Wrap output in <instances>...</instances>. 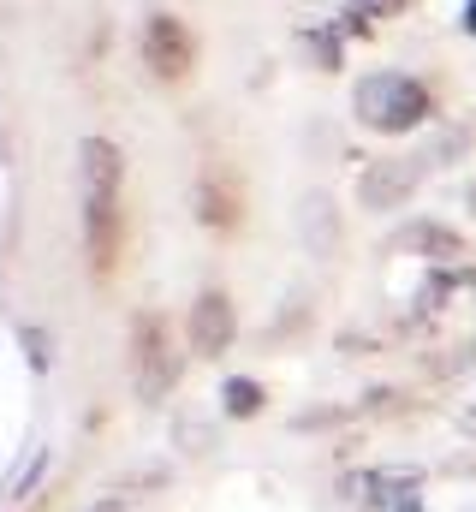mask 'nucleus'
<instances>
[{
    "label": "nucleus",
    "instance_id": "1",
    "mask_svg": "<svg viewBox=\"0 0 476 512\" xmlns=\"http://www.w3.org/2000/svg\"><path fill=\"white\" fill-rule=\"evenodd\" d=\"M352 108L369 131H411L429 120V90L405 72H369V78H357Z\"/></svg>",
    "mask_w": 476,
    "mask_h": 512
},
{
    "label": "nucleus",
    "instance_id": "2",
    "mask_svg": "<svg viewBox=\"0 0 476 512\" xmlns=\"http://www.w3.org/2000/svg\"><path fill=\"white\" fill-rule=\"evenodd\" d=\"M417 185H423V155H387V161H369V167H363L357 203H363L369 215H387V209H405Z\"/></svg>",
    "mask_w": 476,
    "mask_h": 512
},
{
    "label": "nucleus",
    "instance_id": "3",
    "mask_svg": "<svg viewBox=\"0 0 476 512\" xmlns=\"http://www.w3.org/2000/svg\"><path fill=\"white\" fill-rule=\"evenodd\" d=\"M298 233H304V251L310 256H334L340 251V209L328 191H310L298 203Z\"/></svg>",
    "mask_w": 476,
    "mask_h": 512
},
{
    "label": "nucleus",
    "instance_id": "4",
    "mask_svg": "<svg viewBox=\"0 0 476 512\" xmlns=\"http://www.w3.org/2000/svg\"><path fill=\"white\" fill-rule=\"evenodd\" d=\"M191 340H197L203 358H221V352L233 346V304H227L221 292H209V298L191 310Z\"/></svg>",
    "mask_w": 476,
    "mask_h": 512
},
{
    "label": "nucleus",
    "instance_id": "5",
    "mask_svg": "<svg viewBox=\"0 0 476 512\" xmlns=\"http://www.w3.org/2000/svg\"><path fill=\"white\" fill-rule=\"evenodd\" d=\"M399 251H423V256H441V262H453V256H465V239L453 233V227H435V221H411L399 239H393Z\"/></svg>",
    "mask_w": 476,
    "mask_h": 512
},
{
    "label": "nucleus",
    "instance_id": "6",
    "mask_svg": "<svg viewBox=\"0 0 476 512\" xmlns=\"http://www.w3.org/2000/svg\"><path fill=\"white\" fill-rule=\"evenodd\" d=\"M459 155H471V131H465V126H447L435 143H429V155H423V161H435V167H453Z\"/></svg>",
    "mask_w": 476,
    "mask_h": 512
},
{
    "label": "nucleus",
    "instance_id": "7",
    "mask_svg": "<svg viewBox=\"0 0 476 512\" xmlns=\"http://www.w3.org/2000/svg\"><path fill=\"white\" fill-rule=\"evenodd\" d=\"M227 411H233V417L262 411V387H256V382H227Z\"/></svg>",
    "mask_w": 476,
    "mask_h": 512
},
{
    "label": "nucleus",
    "instance_id": "8",
    "mask_svg": "<svg viewBox=\"0 0 476 512\" xmlns=\"http://www.w3.org/2000/svg\"><path fill=\"white\" fill-rule=\"evenodd\" d=\"M471 364H476V340H465V346H453V358H447L441 370L453 376V370H471Z\"/></svg>",
    "mask_w": 476,
    "mask_h": 512
},
{
    "label": "nucleus",
    "instance_id": "9",
    "mask_svg": "<svg viewBox=\"0 0 476 512\" xmlns=\"http://www.w3.org/2000/svg\"><path fill=\"white\" fill-rule=\"evenodd\" d=\"M393 512H423V507H417V495H399V507Z\"/></svg>",
    "mask_w": 476,
    "mask_h": 512
},
{
    "label": "nucleus",
    "instance_id": "10",
    "mask_svg": "<svg viewBox=\"0 0 476 512\" xmlns=\"http://www.w3.org/2000/svg\"><path fill=\"white\" fill-rule=\"evenodd\" d=\"M465 209H471V215H476V179H471V185H465Z\"/></svg>",
    "mask_w": 476,
    "mask_h": 512
},
{
    "label": "nucleus",
    "instance_id": "11",
    "mask_svg": "<svg viewBox=\"0 0 476 512\" xmlns=\"http://www.w3.org/2000/svg\"><path fill=\"white\" fill-rule=\"evenodd\" d=\"M465 30H471V36H476V0H471V18H465Z\"/></svg>",
    "mask_w": 476,
    "mask_h": 512
},
{
    "label": "nucleus",
    "instance_id": "12",
    "mask_svg": "<svg viewBox=\"0 0 476 512\" xmlns=\"http://www.w3.org/2000/svg\"><path fill=\"white\" fill-rule=\"evenodd\" d=\"M102 512H125V507H119V501H108V507H102Z\"/></svg>",
    "mask_w": 476,
    "mask_h": 512
},
{
    "label": "nucleus",
    "instance_id": "13",
    "mask_svg": "<svg viewBox=\"0 0 476 512\" xmlns=\"http://www.w3.org/2000/svg\"><path fill=\"white\" fill-rule=\"evenodd\" d=\"M465 512H476V507H465Z\"/></svg>",
    "mask_w": 476,
    "mask_h": 512
}]
</instances>
